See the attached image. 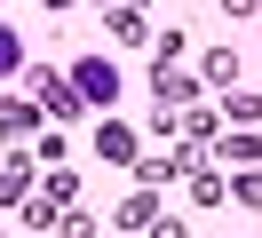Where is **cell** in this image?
Returning <instances> with one entry per match:
<instances>
[{"instance_id":"6da1fadb","label":"cell","mask_w":262,"mask_h":238,"mask_svg":"<svg viewBox=\"0 0 262 238\" xmlns=\"http://www.w3.org/2000/svg\"><path fill=\"white\" fill-rule=\"evenodd\" d=\"M32 95H40V111H48V119H80V111H88V95L72 88L64 72H32Z\"/></svg>"},{"instance_id":"7a4b0ae2","label":"cell","mask_w":262,"mask_h":238,"mask_svg":"<svg viewBox=\"0 0 262 238\" xmlns=\"http://www.w3.org/2000/svg\"><path fill=\"white\" fill-rule=\"evenodd\" d=\"M72 88H80L88 103H112V95H119V72L103 56H80V63H72Z\"/></svg>"},{"instance_id":"3957f363","label":"cell","mask_w":262,"mask_h":238,"mask_svg":"<svg viewBox=\"0 0 262 238\" xmlns=\"http://www.w3.org/2000/svg\"><path fill=\"white\" fill-rule=\"evenodd\" d=\"M40 127V103H24V95H0V135H32Z\"/></svg>"},{"instance_id":"277c9868","label":"cell","mask_w":262,"mask_h":238,"mask_svg":"<svg viewBox=\"0 0 262 238\" xmlns=\"http://www.w3.org/2000/svg\"><path fill=\"white\" fill-rule=\"evenodd\" d=\"M199 79H207V88H238V56H230V48H207V56H199Z\"/></svg>"},{"instance_id":"5b68a950","label":"cell","mask_w":262,"mask_h":238,"mask_svg":"<svg viewBox=\"0 0 262 238\" xmlns=\"http://www.w3.org/2000/svg\"><path fill=\"white\" fill-rule=\"evenodd\" d=\"M96 151L112 159V167H127V159H135V127H119V119H112V127H96Z\"/></svg>"},{"instance_id":"8992f818","label":"cell","mask_w":262,"mask_h":238,"mask_svg":"<svg viewBox=\"0 0 262 238\" xmlns=\"http://www.w3.org/2000/svg\"><path fill=\"white\" fill-rule=\"evenodd\" d=\"M119 230H143V222H159V199H151V190H135V199H119Z\"/></svg>"},{"instance_id":"52a82bcc","label":"cell","mask_w":262,"mask_h":238,"mask_svg":"<svg viewBox=\"0 0 262 238\" xmlns=\"http://www.w3.org/2000/svg\"><path fill=\"white\" fill-rule=\"evenodd\" d=\"M24 183H32L24 159H8V167H0V206H24Z\"/></svg>"},{"instance_id":"ba28073f","label":"cell","mask_w":262,"mask_h":238,"mask_svg":"<svg viewBox=\"0 0 262 238\" xmlns=\"http://www.w3.org/2000/svg\"><path fill=\"white\" fill-rule=\"evenodd\" d=\"M143 32H151V24H143L135 0H127V8H112V40H143Z\"/></svg>"},{"instance_id":"9c48e42d","label":"cell","mask_w":262,"mask_h":238,"mask_svg":"<svg viewBox=\"0 0 262 238\" xmlns=\"http://www.w3.org/2000/svg\"><path fill=\"white\" fill-rule=\"evenodd\" d=\"M191 88H199V79H191V72H175V63H167V72H159V95H167V103H183V95H191Z\"/></svg>"},{"instance_id":"30bf717a","label":"cell","mask_w":262,"mask_h":238,"mask_svg":"<svg viewBox=\"0 0 262 238\" xmlns=\"http://www.w3.org/2000/svg\"><path fill=\"white\" fill-rule=\"evenodd\" d=\"M16 63H24V40H16L8 24H0V72H16Z\"/></svg>"},{"instance_id":"8fae6325","label":"cell","mask_w":262,"mask_h":238,"mask_svg":"<svg viewBox=\"0 0 262 238\" xmlns=\"http://www.w3.org/2000/svg\"><path fill=\"white\" fill-rule=\"evenodd\" d=\"M56 230H64V238H96V222H88V214H56Z\"/></svg>"},{"instance_id":"7c38bea8","label":"cell","mask_w":262,"mask_h":238,"mask_svg":"<svg viewBox=\"0 0 262 238\" xmlns=\"http://www.w3.org/2000/svg\"><path fill=\"white\" fill-rule=\"evenodd\" d=\"M238 206H262V175H246V183H238Z\"/></svg>"},{"instance_id":"4fadbf2b","label":"cell","mask_w":262,"mask_h":238,"mask_svg":"<svg viewBox=\"0 0 262 238\" xmlns=\"http://www.w3.org/2000/svg\"><path fill=\"white\" fill-rule=\"evenodd\" d=\"M223 8H230V16H262V0H223Z\"/></svg>"},{"instance_id":"5bb4252c","label":"cell","mask_w":262,"mask_h":238,"mask_svg":"<svg viewBox=\"0 0 262 238\" xmlns=\"http://www.w3.org/2000/svg\"><path fill=\"white\" fill-rule=\"evenodd\" d=\"M48 8H72V0H48Z\"/></svg>"}]
</instances>
